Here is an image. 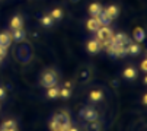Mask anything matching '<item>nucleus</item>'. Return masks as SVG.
Segmentation results:
<instances>
[{"instance_id": "nucleus-1", "label": "nucleus", "mask_w": 147, "mask_h": 131, "mask_svg": "<svg viewBox=\"0 0 147 131\" xmlns=\"http://www.w3.org/2000/svg\"><path fill=\"white\" fill-rule=\"evenodd\" d=\"M57 82H58V74L53 70V69H48V70H45L42 74H41V86H44V87H53V86H55L57 84Z\"/></svg>"}, {"instance_id": "nucleus-2", "label": "nucleus", "mask_w": 147, "mask_h": 131, "mask_svg": "<svg viewBox=\"0 0 147 131\" xmlns=\"http://www.w3.org/2000/svg\"><path fill=\"white\" fill-rule=\"evenodd\" d=\"M95 34H96V39L102 42V48L109 45V44H111V36L114 35L112 34V29L109 26H100Z\"/></svg>"}, {"instance_id": "nucleus-3", "label": "nucleus", "mask_w": 147, "mask_h": 131, "mask_svg": "<svg viewBox=\"0 0 147 131\" xmlns=\"http://www.w3.org/2000/svg\"><path fill=\"white\" fill-rule=\"evenodd\" d=\"M79 115H80L83 120H85V121H98V120H99V112L96 111L95 108L89 106V105L80 108Z\"/></svg>"}, {"instance_id": "nucleus-4", "label": "nucleus", "mask_w": 147, "mask_h": 131, "mask_svg": "<svg viewBox=\"0 0 147 131\" xmlns=\"http://www.w3.org/2000/svg\"><path fill=\"white\" fill-rule=\"evenodd\" d=\"M51 120H53V121H55L58 125L64 127V128H69V127L71 125L70 117H69V114H66V112H58V114H54V115L51 117Z\"/></svg>"}, {"instance_id": "nucleus-5", "label": "nucleus", "mask_w": 147, "mask_h": 131, "mask_svg": "<svg viewBox=\"0 0 147 131\" xmlns=\"http://www.w3.org/2000/svg\"><path fill=\"white\" fill-rule=\"evenodd\" d=\"M130 42H131L130 38L125 34H121V32H118V34L111 36V44H112V45H125V47H127Z\"/></svg>"}, {"instance_id": "nucleus-6", "label": "nucleus", "mask_w": 147, "mask_h": 131, "mask_svg": "<svg viewBox=\"0 0 147 131\" xmlns=\"http://www.w3.org/2000/svg\"><path fill=\"white\" fill-rule=\"evenodd\" d=\"M86 48H88V51H89L90 54H98V53L102 50V42L98 41L96 38H95V39H90V41L88 42Z\"/></svg>"}, {"instance_id": "nucleus-7", "label": "nucleus", "mask_w": 147, "mask_h": 131, "mask_svg": "<svg viewBox=\"0 0 147 131\" xmlns=\"http://www.w3.org/2000/svg\"><path fill=\"white\" fill-rule=\"evenodd\" d=\"M10 38H12V39H15L16 42H22V41L26 38V32L24 31V28H19V29H12Z\"/></svg>"}, {"instance_id": "nucleus-8", "label": "nucleus", "mask_w": 147, "mask_h": 131, "mask_svg": "<svg viewBox=\"0 0 147 131\" xmlns=\"http://www.w3.org/2000/svg\"><path fill=\"white\" fill-rule=\"evenodd\" d=\"M98 20H99V24H100V26H109L111 24H112V18L105 12V10H102L100 12V15L98 16Z\"/></svg>"}, {"instance_id": "nucleus-9", "label": "nucleus", "mask_w": 147, "mask_h": 131, "mask_svg": "<svg viewBox=\"0 0 147 131\" xmlns=\"http://www.w3.org/2000/svg\"><path fill=\"white\" fill-rule=\"evenodd\" d=\"M85 131H102V124L98 121H86V124H83Z\"/></svg>"}, {"instance_id": "nucleus-10", "label": "nucleus", "mask_w": 147, "mask_h": 131, "mask_svg": "<svg viewBox=\"0 0 147 131\" xmlns=\"http://www.w3.org/2000/svg\"><path fill=\"white\" fill-rule=\"evenodd\" d=\"M89 101L90 102H93V103H98V102H100L102 99H103V92L100 90V89H95V90H92L90 93H89Z\"/></svg>"}, {"instance_id": "nucleus-11", "label": "nucleus", "mask_w": 147, "mask_h": 131, "mask_svg": "<svg viewBox=\"0 0 147 131\" xmlns=\"http://www.w3.org/2000/svg\"><path fill=\"white\" fill-rule=\"evenodd\" d=\"M86 28L90 31V32H96L99 28H100V24H99V20H98V18H90V19H88V22H86Z\"/></svg>"}, {"instance_id": "nucleus-12", "label": "nucleus", "mask_w": 147, "mask_h": 131, "mask_svg": "<svg viewBox=\"0 0 147 131\" xmlns=\"http://www.w3.org/2000/svg\"><path fill=\"white\" fill-rule=\"evenodd\" d=\"M10 28L12 29H19V28H24V18L20 15H15L10 20Z\"/></svg>"}, {"instance_id": "nucleus-13", "label": "nucleus", "mask_w": 147, "mask_h": 131, "mask_svg": "<svg viewBox=\"0 0 147 131\" xmlns=\"http://www.w3.org/2000/svg\"><path fill=\"white\" fill-rule=\"evenodd\" d=\"M122 77L127 79V80H134V79L137 77V70H136V67H133V66L127 67V69L122 72Z\"/></svg>"}, {"instance_id": "nucleus-14", "label": "nucleus", "mask_w": 147, "mask_h": 131, "mask_svg": "<svg viewBox=\"0 0 147 131\" xmlns=\"http://www.w3.org/2000/svg\"><path fill=\"white\" fill-rule=\"evenodd\" d=\"M140 51H141V48H140L138 42H130L127 45V54H130V55H138Z\"/></svg>"}, {"instance_id": "nucleus-15", "label": "nucleus", "mask_w": 147, "mask_h": 131, "mask_svg": "<svg viewBox=\"0 0 147 131\" xmlns=\"http://www.w3.org/2000/svg\"><path fill=\"white\" fill-rule=\"evenodd\" d=\"M100 12H102V5H100V3L95 2V3H92V5L89 6V13H90L93 18H98V16L100 15Z\"/></svg>"}, {"instance_id": "nucleus-16", "label": "nucleus", "mask_w": 147, "mask_h": 131, "mask_svg": "<svg viewBox=\"0 0 147 131\" xmlns=\"http://www.w3.org/2000/svg\"><path fill=\"white\" fill-rule=\"evenodd\" d=\"M58 93H60V87L55 84V86H53V87H48L47 98H48V99H57V98H58Z\"/></svg>"}, {"instance_id": "nucleus-17", "label": "nucleus", "mask_w": 147, "mask_h": 131, "mask_svg": "<svg viewBox=\"0 0 147 131\" xmlns=\"http://www.w3.org/2000/svg\"><path fill=\"white\" fill-rule=\"evenodd\" d=\"M10 41H12V38H10V35H9L7 32H2V34H0V45L9 48Z\"/></svg>"}, {"instance_id": "nucleus-18", "label": "nucleus", "mask_w": 147, "mask_h": 131, "mask_svg": "<svg viewBox=\"0 0 147 131\" xmlns=\"http://www.w3.org/2000/svg\"><path fill=\"white\" fill-rule=\"evenodd\" d=\"M53 24H54V19L50 15H44L42 18H41V25H42V26L50 28V26H53Z\"/></svg>"}, {"instance_id": "nucleus-19", "label": "nucleus", "mask_w": 147, "mask_h": 131, "mask_svg": "<svg viewBox=\"0 0 147 131\" xmlns=\"http://www.w3.org/2000/svg\"><path fill=\"white\" fill-rule=\"evenodd\" d=\"M105 12H107L112 19H115L117 16H118V13H119V9H118V6H114V5H111V6H108L107 9H105Z\"/></svg>"}, {"instance_id": "nucleus-20", "label": "nucleus", "mask_w": 147, "mask_h": 131, "mask_svg": "<svg viewBox=\"0 0 147 131\" xmlns=\"http://www.w3.org/2000/svg\"><path fill=\"white\" fill-rule=\"evenodd\" d=\"M134 38H136V41L140 44V42H143L144 41V38H146V32H144V29H141V28H137L136 31H134Z\"/></svg>"}, {"instance_id": "nucleus-21", "label": "nucleus", "mask_w": 147, "mask_h": 131, "mask_svg": "<svg viewBox=\"0 0 147 131\" xmlns=\"http://www.w3.org/2000/svg\"><path fill=\"white\" fill-rule=\"evenodd\" d=\"M63 10L61 9H58V7H55V9H53L51 10V13H50V16L54 19V20H60V19H63Z\"/></svg>"}, {"instance_id": "nucleus-22", "label": "nucleus", "mask_w": 147, "mask_h": 131, "mask_svg": "<svg viewBox=\"0 0 147 131\" xmlns=\"http://www.w3.org/2000/svg\"><path fill=\"white\" fill-rule=\"evenodd\" d=\"M48 125H50V130H51V131H67V128L58 125V124H57L55 121H53V120L50 121V124H48Z\"/></svg>"}, {"instance_id": "nucleus-23", "label": "nucleus", "mask_w": 147, "mask_h": 131, "mask_svg": "<svg viewBox=\"0 0 147 131\" xmlns=\"http://www.w3.org/2000/svg\"><path fill=\"white\" fill-rule=\"evenodd\" d=\"M58 96H61L63 99H69V98L71 96V89H67V87H63V89H60Z\"/></svg>"}, {"instance_id": "nucleus-24", "label": "nucleus", "mask_w": 147, "mask_h": 131, "mask_svg": "<svg viewBox=\"0 0 147 131\" xmlns=\"http://www.w3.org/2000/svg\"><path fill=\"white\" fill-rule=\"evenodd\" d=\"M2 127L3 128H13V127H16V121L15 120H7L2 124Z\"/></svg>"}, {"instance_id": "nucleus-25", "label": "nucleus", "mask_w": 147, "mask_h": 131, "mask_svg": "<svg viewBox=\"0 0 147 131\" xmlns=\"http://www.w3.org/2000/svg\"><path fill=\"white\" fill-rule=\"evenodd\" d=\"M6 54H7V48L3 47V45H0V60H3L6 57Z\"/></svg>"}, {"instance_id": "nucleus-26", "label": "nucleus", "mask_w": 147, "mask_h": 131, "mask_svg": "<svg viewBox=\"0 0 147 131\" xmlns=\"http://www.w3.org/2000/svg\"><path fill=\"white\" fill-rule=\"evenodd\" d=\"M5 98H6V89L0 86V101H3Z\"/></svg>"}, {"instance_id": "nucleus-27", "label": "nucleus", "mask_w": 147, "mask_h": 131, "mask_svg": "<svg viewBox=\"0 0 147 131\" xmlns=\"http://www.w3.org/2000/svg\"><path fill=\"white\" fill-rule=\"evenodd\" d=\"M140 67H141V70H143V72H147V61H146V60H143V61H141V66H140Z\"/></svg>"}, {"instance_id": "nucleus-28", "label": "nucleus", "mask_w": 147, "mask_h": 131, "mask_svg": "<svg viewBox=\"0 0 147 131\" xmlns=\"http://www.w3.org/2000/svg\"><path fill=\"white\" fill-rule=\"evenodd\" d=\"M67 131H79V128H77V127H74V125H70V127L67 128Z\"/></svg>"}, {"instance_id": "nucleus-29", "label": "nucleus", "mask_w": 147, "mask_h": 131, "mask_svg": "<svg viewBox=\"0 0 147 131\" xmlns=\"http://www.w3.org/2000/svg\"><path fill=\"white\" fill-rule=\"evenodd\" d=\"M71 86H73L71 82H66V83H64V87H67V89H71Z\"/></svg>"}, {"instance_id": "nucleus-30", "label": "nucleus", "mask_w": 147, "mask_h": 131, "mask_svg": "<svg viewBox=\"0 0 147 131\" xmlns=\"http://www.w3.org/2000/svg\"><path fill=\"white\" fill-rule=\"evenodd\" d=\"M88 76H89V72L86 70L85 73H83V80H86V79H88Z\"/></svg>"}, {"instance_id": "nucleus-31", "label": "nucleus", "mask_w": 147, "mask_h": 131, "mask_svg": "<svg viewBox=\"0 0 147 131\" xmlns=\"http://www.w3.org/2000/svg\"><path fill=\"white\" fill-rule=\"evenodd\" d=\"M6 131H18V128H16V127H13V128H6Z\"/></svg>"}, {"instance_id": "nucleus-32", "label": "nucleus", "mask_w": 147, "mask_h": 131, "mask_svg": "<svg viewBox=\"0 0 147 131\" xmlns=\"http://www.w3.org/2000/svg\"><path fill=\"white\" fill-rule=\"evenodd\" d=\"M146 102H147V96H146V95H143V103L146 105Z\"/></svg>"}, {"instance_id": "nucleus-33", "label": "nucleus", "mask_w": 147, "mask_h": 131, "mask_svg": "<svg viewBox=\"0 0 147 131\" xmlns=\"http://www.w3.org/2000/svg\"><path fill=\"white\" fill-rule=\"evenodd\" d=\"M0 131H6V128H3V127H2V128H0Z\"/></svg>"}, {"instance_id": "nucleus-34", "label": "nucleus", "mask_w": 147, "mask_h": 131, "mask_svg": "<svg viewBox=\"0 0 147 131\" xmlns=\"http://www.w3.org/2000/svg\"><path fill=\"white\" fill-rule=\"evenodd\" d=\"M71 2H74V3H76V2H79V0H71Z\"/></svg>"}, {"instance_id": "nucleus-35", "label": "nucleus", "mask_w": 147, "mask_h": 131, "mask_svg": "<svg viewBox=\"0 0 147 131\" xmlns=\"http://www.w3.org/2000/svg\"><path fill=\"white\" fill-rule=\"evenodd\" d=\"M0 61H2V60H0Z\"/></svg>"}]
</instances>
